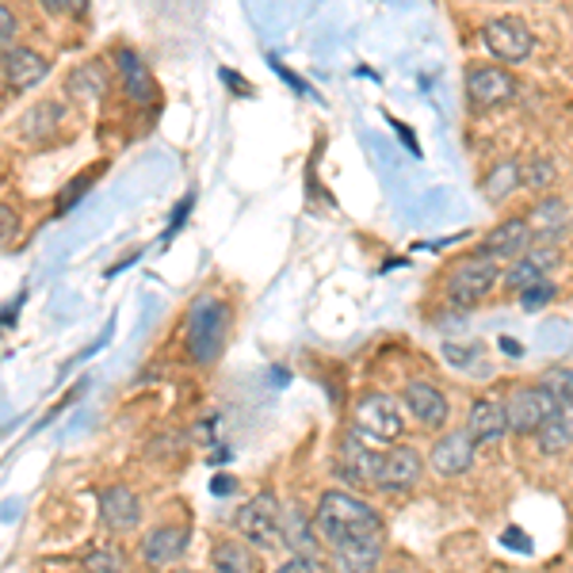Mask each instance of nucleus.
Returning <instances> with one entry per match:
<instances>
[{"label": "nucleus", "instance_id": "f257e3e1", "mask_svg": "<svg viewBox=\"0 0 573 573\" xmlns=\"http://www.w3.org/2000/svg\"><path fill=\"white\" fill-rule=\"evenodd\" d=\"M314 527H318L321 543H329V546H344V543H360V540H382L379 509H371L363 497L344 493V490L321 493V501L314 509Z\"/></svg>", "mask_w": 573, "mask_h": 573}, {"label": "nucleus", "instance_id": "f03ea898", "mask_svg": "<svg viewBox=\"0 0 573 573\" xmlns=\"http://www.w3.org/2000/svg\"><path fill=\"white\" fill-rule=\"evenodd\" d=\"M225 325H230V310L214 299H199L188 314V349L195 363H211L219 360L222 341H225Z\"/></svg>", "mask_w": 573, "mask_h": 573}, {"label": "nucleus", "instance_id": "7ed1b4c3", "mask_svg": "<svg viewBox=\"0 0 573 573\" xmlns=\"http://www.w3.org/2000/svg\"><path fill=\"white\" fill-rule=\"evenodd\" d=\"M497 280H501V272L490 257H482V253L463 257V260H455L448 272V299L455 302V306L471 310L497 286Z\"/></svg>", "mask_w": 573, "mask_h": 573}, {"label": "nucleus", "instance_id": "20e7f679", "mask_svg": "<svg viewBox=\"0 0 573 573\" xmlns=\"http://www.w3.org/2000/svg\"><path fill=\"white\" fill-rule=\"evenodd\" d=\"M233 524H238L241 540H249L253 546H264V551H272V546L283 543V509L272 493H257V497H249L245 505L238 509Z\"/></svg>", "mask_w": 573, "mask_h": 573}, {"label": "nucleus", "instance_id": "39448f33", "mask_svg": "<svg viewBox=\"0 0 573 573\" xmlns=\"http://www.w3.org/2000/svg\"><path fill=\"white\" fill-rule=\"evenodd\" d=\"M355 432L375 444H398V436L405 432V416L398 410V402L390 394H363L355 402Z\"/></svg>", "mask_w": 573, "mask_h": 573}, {"label": "nucleus", "instance_id": "423d86ee", "mask_svg": "<svg viewBox=\"0 0 573 573\" xmlns=\"http://www.w3.org/2000/svg\"><path fill=\"white\" fill-rule=\"evenodd\" d=\"M559 410L551 394L543 390V382H527V386H516L512 394L505 398V416H509V432L516 436H535L551 413Z\"/></svg>", "mask_w": 573, "mask_h": 573}, {"label": "nucleus", "instance_id": "0eeeda50", "mask_svg": "<svg viewBox=\"0 0 573 573\" xmlns=\"http://www.w3.org/2000/svg\"><path fill=\"white\" fill-rule=\"evenodd\" d=\"M482 39H485V50H490L497 62H509V66L524 62V58L535 50L532 28H524V23L512 20V16H497V20L485 23Z\"/></svg>", "mask_w": 573, "mask_h": 573}, {"label": "nucleus", "instance_id": "6e6552de", "mask_svg": "<svg viewBox=\"0 0 573 573\" xmlns=\"http://www.w3.org/2000/svg\"><path fill=\"white\" fill-rule=\"evenodd\" d=\"M421 471H424L421 451H413L405 444H394V448H386L379 455L375 485H379V490H386V493H405V490H413V485L421 482Z\"/></svg>", "mask_w": 573, "mask_h": 573}, {"label": "nucleus", "instance_id": "1a4fd4ad", "mask_svg": "<svg viewBox=\"0 0 573 573\" xmlns=\"http://www.w3.org/2000/svg\"><path fill=\"white\" fill-rule=\"evenodd\" d=\"M474 455H478V444L471 440L466 429H451L444 436L432 444L429 451V466L436 471L440 478H459L474 466Z\"/></svg>", "mask_w": 573, "mask_h": 573}, {"label": "nucleus", "instance_id": "9d476101", "mask_svg": "<svg viewBox=\"0 0 573 573\" xmlns=\"http://www.w3.org/2000/svg\"><path fill=\"white\" fill-rule=\"evenodd\" d=\"M527 253H532V230H527V219H505L501 225H493L482 241V257H490L493 264H501V260L516 264V260H524Z\"/></svg>", "mask_w": 573, "mask_h": 573}, {"label": "nucleus", "instance_id": "9b49d317", "mask_svg": "<svg viewBox=\"0 0 573 573\" xmlns=\"http://www.w3.org/2000/svg\"><path fill=\"white\" fill-rule=\"evenodd\" d=\"M466 96L474 108H501L516 96V81L501 66H471L466 69Z\"/></svg>", "mask_w": 573, "mask_h": 573}, {"label": "nucleus", "instance_id": "f8f14e48", "mask_svg": "<svg viewBox=\"0 0 573 573\" xmlns=\"http://www.w3.org/2000/svg\"><path fill=\"white\" fill-rule=\"evenodd\" d=\"M570 225H573V211L566 199L559 195H546L527 214V230H532V241H540V245H554L559 238H566Z\"/></svg>", "mask_w": 573, "mask_h": 573}, {"label": "nucleus", "instance_id": "ddd939ff", "mask_svg": "<svg viewBox=\"0 0 573 573\" xmlns=\"http://www.w3.org/2000/svg\"><path fill=\"white\" fill-rule=\"evenodd\" d=\"M375 463H379V455L368 451V444L360 440V432H349V436L341 440V451H336V474H341L349 485H355V490L375 485Z\"/></svg>", "mask_w": 573, "mask_h": 573}, {"label": "nucleus", "instance_id": "4468645a", "mask_svg": "<svg viewBox=\"0 0 573 573\" xmlns=\"http://www.w3.org/2000/svg\"><path fill=\"white\" fill-rule=\"evenodd\" d=\"M466 432H471L474 444H501L509 436L505 402H497V398H474L471 413H466Z\"/></svg>", "mask_w": 573, "mask_h": 573}, {"label": "nucleus", "instance_id": "2eb2a0df", "mask_svg": "<svg viewBox=\"0 0 573 573\" xmlns=\"http://www.w3.org/2000/svg\"><path fill=\"white\" fill-rule=\"evenodd\" d=\"M402 402H405V410H410L416 421L424 424V429H440V424L448 421L444 390H440L436 382H429V379H413L410 386H405Z\"/></svg>", "mask_w": 573, "mask_h": 573}, {"label": "nucleus", "instance_id": "dca6fc26", "mask_svg": "<svg viewBox=\"0 0 573 573\" xmlns=\"http://www.w3.org/2000/svg\"><path fill=\"white\" fill-rule=\"evenodd\" d=\"M100 520L111 532H134L142 520V505L127 485H108V490H100Z\"/></svg>", "mask_w": 573, "mask_h": 573}, {"label": "nucleus", "instance_id": "f3484780", "mask_svg": "<svg viewBox=\"0 0 573 573\" xmlns=\"http://www.w3.org/2000/svg\"><path fill=\"white\" fill-rule=\"evenodd\" d=\"M188 527L184 524H161L153 527L150 535L142 540V559L145 566H172V562L180 559V554L188 551Z\"/></svg>", "mask_w": 573, "mask_h": 573}, {"label": "nucleus", "instance_id": "a211bd4d", "mask_svg": "<svg viewBox=\"0 0 573 573\" xmlns=\"http://www.w3.org/2000/svg\"><path fill=\"white\" fill-rule=\"evenodd\" d=\"M47 73H50V62L39 54V50H31V47L4 50V77H8V84H12L16 92L34 89V84H39Z\"/></svg>", "mask_w": 573, "mask_h": 573}, {"label": "nucleus", "instance_id": "6ab92c4d", "mask_svg": "<svg viewBox=\"0 0 573 573\" xmlns=\"http://www.w3.org/2000/svg\"><path fill=\"white\" fill-rule=\"evenodd\" d=\"M382 559V540H360L344 546H329L333 573H375Z\"/></svg>", "mask_w": 573, "mask_h": 573}, {"label": "nucleus", "instance_id": "aec40b11", "mask_svg": "<svg viewBox=\"0 0 573 573\" xmlns=\"http://www.w3.org/2000/svg\"><path fill=\"white\" fill-rule=\"evenodd\" d=\"M318 527L314 520H306V512L299 505H286L283 509V543L294 551V559H314L318 554Z\"/></svg>", "mask_w": 573, "mask_h": 573}, {"label": "nucleus", "instance_id": "412c9836", "mask_svg": "<svg viewBox=\"0 0 573 573\" xmlns=\"http://www.w3.org/2000/svg\"><path fill=\"white\" fill-rule=\"evenodd\" d=\"M115 66H119V77H123V89L134 103H150L153 100V81H150V69L138 58V50H115Z\"/></svg>", "mask_w": 573, "mask_h": 573}, {"label": "nucleus", "instance_id": "4be33fe9", "mask_svg": "<svg viewBox=\"0 0 573 573\" xmlns=\"http://www.w3.org/2000/svg\"><path fill=\"white\" fill-rule=\"evenodd\" d=\"M535 440H540L543 455H562V451H570L573 448V405H559V410L551 413V421L535 432Z\"/></svg>", "mask_w": 573, "mask_h": 573}, {"label": "nucleus", "instance_id": "5701e85b", "mask_svg": "<svg viewBox=\"0 0 573 573\" xmlns=\"http://www.w3.org/2000/svg\"><path fill=\"white\" fill-rule=\"evenodd\" d=\"M516 188H524V172H520V161L505 158V161H497V164L490 169L482 195L490 199V203H505V199H509Z\"/></svg>", "mask_w": 573, "mask_h": 573}, {"label": "nucleus", "instance_id": "b1692460", "mask_svg": "<svg viewBox=\"0 0 573 573\" xmlns=\"http://www.w3.org/2000/svg\"><path fill=\"white\" fill-rule=\"evenodd\" d=\"M211 566H214V573H257V559L245 543L222 540V543H214Z\"/></svg>", "mask_w": 573, "mask_h": 573}, {"label": "nucleus", "instance_id": "393cba45", "mask_svg": "<svg viewBox=\"0 0 573 573\" xmlns=\"http://www.w3.org/2000/svg\"><path fill=\"white\" fill-rule=\"evenodd\" d=\"M62 119V108L58 103H34V108L28 111V115L20 119V130H23V138L28 142H39V138H47L50 130H54V123Z\"/></svg>", "mask_w": 573, "mask_h": 573}, {"label": "nucleus", "instance_id": "a878e982", "mask_svg": "<svg viewBox=\"0 0 573 573\" xmlns=\"http://www.w3.org/2000/svg\"><path fill=\"white\" fill-rule=\"evenodd\" d=\"M103 89H108V77H103V69L89 62V66H77L73 73H69L66 81V92L69 96H89V100H96V96H103Z\"/></svg>", "mask_w": 573, "mask_h": 573}, {"label": "nucleus", "instance_id": "bb28decb", "mask_svg": "<svg viewBox=\"0 0 573 573\" xmlns=\"http://www.w3.org/2000/svg\"><path fill=\"white\" fill-rule=\"evenodd\" d=\"M543 280H546L543 268L535 264L532 257H524V260H516V264H509V272L501 275V283H505L509 294H524V291H532V286L543 283Z\"/></svg>", "mask_w": 573, "mask_h": 573}, {"label": "nucleus", "instance_id": "cd10ccee", "mask_svg": "<svg viewBox=\"0 0 573 573\" xmlns=\"http://www.w3.org/2000/svg\"><path fill=\"white\" fill-rule=\"evenodd\" d=\"M84 570L89 573H127V559L119 546H100V551L84 554Z\"/></svg>", "mask_w": 573, "mask_h": 573}, {"label": "nucleus", "instance_id": "c85d7f7f", "mask_svg": "<svg viewBox=\"0 0 573 573\" xmlns=\"http://www.w3.org/2000/svg\"><path fill=\"white\" fill-rule=\"evenodd\" d=\"M543 390L559 405H573V368H551L543 375Z\"/></svg>", "mask_w": 573, "mask_h": 573}, {"label": "nucleus", "instance_id": "c756f323", "mask_svg": "<svg viewBox=\"0 0 573 573\" xmlns=\"http://www.w3.org/2000/svg\"><path fill=\"white\" fill-rule=\"evenodd\" d=\"M520 172H524V188H546V184L554 180V169H551V164H546L543 158L520 164Z\"/></svg>", "mask_w": 573, "mask_h": 573}, {"label": "nucleus", "instance_id": "7c9ffc66", "mask_svg": "<svg viewBox=\"0 0 573 573\" xmlns=\"http://www.w3.org/2000/svg\"><path fill=\"white\" fill-rule=\"evenodd\" d=\"M551 299H554V283H551V280L535 283L532 291L520 294V302H524V310H540V306H546V302H551Z\"/></svg>", "mask_w": 573, "mask_h": 573}, {"label": "nucleus", "instance_id": "2f4dec72", "mask_svg": "<svg viewBox=\"0 0 573 573\" xmlns=\"http://www.w3.org/2000/svg\"><path fill=\"white\" fill-rule=\"evenodd\" d=\"M12 42H16V16L0 4V50H12Z\"/></svg>", "mask_w": 573, "mask_h": 573}, {"label": "nucleus", "instance_id": "473e14b6", "mask_svg": "<svg viewBox=\"0 0 573 573\" xmlns=\"http://www.w3.org/2000/svg\"><path fill=\"white\" fill-rule=\"evenodd\" d=\"M275 573H325V570H321L314 559H291V562H283Z\"/></svg>", "mask_w": 573, "mask_h": 573}, {"label": "nucleus", "instance_id": "72a5a7b5", "mask_svg": "<svg viewBox=\"0 0 573 573\" xmlns=\"http://www.w3.org/2000/svg\"><path fill=\"white\" fill-rule=\"evenodd\" d=\"M12 233H16V214H12V207L0 203V245H4Z\"/></svg>", "mask_w": 573, "mask_h": 573}, {"label": "nucleus", "instance_id": "f704fd0d", "mask_svg": "<svg viewBox=\"0 0 573 573\" xmlns=\"http://www.w3.org/2000/svg\"><path fill=\"white\" fill-rule=\"evenodd\" d=\"M84 188H89V180H73V184H69V191L62 195V203H58V211H69V207L77 203V195H84Z\"/></svg>", "mask_w": 573, "mask_h": 573}, {"label": "nucleus", "instance_id": "c9c22d12", "mask_svg": "<svg viewBox=\"0 0 573 573\" xmlns=\"http://www.w3.org/2000/svg\"><path fill=\"white\" fill-rule=\"evenodd\" d=\"M233 490H238V482H233V478H225V474H219V478L211 482V493H214V497H230Z\"/></svg>", "mask_w": 573, "mask_h": 573}, {"label": "nucleus", "instance_id": "e433bc0d", "mask_svg": "<svg viewBox=\"0 0 573 573\" xmlns=\"http://www.w3.org/2000/svg\"><path fill=\"white\" fill-rule=\"evenodd\" d=\"M42 8H47V12H77L81 0H42Z\"/></svg>", "mask_w": 573, "mask_h": 573}, {"label": "nucleus", "instance_id": "4c0bfd02", "mask_svg": "<svg viewBox=\"0 0 573 573\" xmlns=\"http://www.w3.org/2000/svg\"><path fill=\"white\" fill-rule=\"evenodd\" d=\"M191 211V195L184 199V203H180V211H172V225H169V233L172 230H180V225H184V214Z\"/></svg>", "mask_w": 573, "mask_h": 573}, {"label": "nucleus", "instance_id": "58836bf2", "mask_svg": "<svg viewBox=\"0 0 573 573\" xmlns=\"http://www.w3.org/2000/svg\"><path fill=\"white\" fill-rule=\"evenodd\" d=\"M172 573H195V570H172Z\"/></svg>", "mask_w": 573, "mask_h": 573}, {"label": "nucleus", "instance_id": "ea45409f", "mask_svg": "<svg viewBox=\"0 0 573 573\" xmlns=\"http://www.w3.org/2000/svg\"><path fill=\"white\" fill-rule=\"evenodd\" d=\"M390 573H398V570H390Z\"/></svg>", "mask_w": 573, "mask_h": 573}]
</instances>
